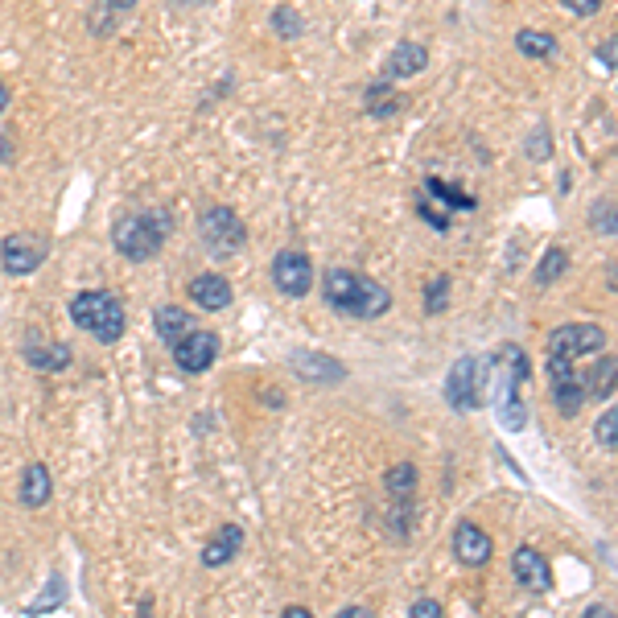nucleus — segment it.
<instances>
[{"mask_svg":"<svg viewBox=\"0 0 618 618\" xmlns=\"http://www.w3.org/2000/svg\"><path fill=\"white\" fill-rule=\"evenodd\" d=\"M322 297L334 314H347V318H384L392 309V289L363 277L355 268H326Z\"/></svg>","mask_w":618,"mask_h":618,"instance_id":"obj_1","label":"nucleus"},{"mask_svg":"<svg viewBox=\"0 0 618 618\" xmlns=\"http://www.w3.org/2000/svg\"><path fill=\"white\" fill-rule=\"evenodd\" d=\"M169 235H174V211H165V206H149V211H128L116 219L112 227V244L124 260L132 264H145V260H157L161 248L169 244Z\"/></svg>","mask_w":618,"mask_h":618,"instance_id":"obj_2","label":"nucleus"},{"mask_svg":"<svg viewBox=\"0 0 618 618\" xmlns=\"http://www.w3.org/2000/svg\"><path fill=\"white\" fill-rule=\"evenodd\" d=\"M66 314L71 322L87 334H95L99 342H120L124 338V305L116 293H103V289H87V293H75V301L66 305Z\"/></svg>","mask_w":618,"mask_h":618,"instance_id":"obj_3","label":"nucleus"},{"mask_svg":"<svg viewBox=\"0 0 618 618\" xmlns=\"http://www.w3.org/2000/svg\"><path fill=\"white\" fill-rule=\"evenodd\" d=\"M487 396V359L462 355L445 375V404L454 412H474Z\"/></svg>","mask_w":618,"mask_h":618,"instance_id":"obj_4","label":"nucleus"},{"mask_svg":"<svg viewBox=\"0 0 618 618\" xmlns=\"http://www.w3.org/2000/svg\"><path fill=\"white\" fill-rule=\"evenodd\" d=\"M606 330L594 326V322H569V326H557L553 334H548V351L544 359H561V363H577L586 355H602L606 347Z\"/></svg>","mask_w":618,"mask_h":618,"instance_id":"obj_5","label":"nucleus"},{"mask_svg":"<svg viewBox=\"0 0 618 618\" xmlns=\"http://www.w3.org/2000/svg\"><path fill=\"white\" fill-rule=\"evenodd\" d=\"M198 235L215 252H239L248 244V227L231 206H206V211H198Z\"/></svg>","mask_w":618,"mask_h":618,"instance_id":"obj_6","label":"nucleus"},{"mask_svg":"<svg viewBox=\"0 0 618 618\" xmlns=\"http://www.w3.org/2000/svg\"><path fill=\"white\" fill-rule=\"evenodd\" d=\"M318 272H314V260H309L301 248H281L272 256V285H277L285 297H305L314 289Z\"/></svg>","mask_w":618,"mask_h":618,"instance_id":"obj_7","label":"nucleus"},{"mask_svg":"<svg viewBox=\"0 0 618 618\" xmlns=\"http://www.w3.org/2000/svg\"><path fill=\"white\" fill-rule=\"evenodd\" d=\"M50 248H46V239L38 235H9L5 244H0V264H5L9 277H29V272H38L46 264Z\"/></svg>","mask_w":618,"mask_h":618,"instance_id":"obj_8","label":"nucleus"},{"mask_svg":"<svg viewBox=\"0 0 618 618\" xmlns=\"http://www.w3.org/2000/svg\"><path fill=\"white\" fill-rule=\"evenodd\" d=\"M215 359H219V334L211 330H190L182 342H174V363L186 375H202Z\"/></svg>","mask_w":618,"mask_h":618,"instance_id":"obj_9","label":"nucleus"},{"mask_svg":"<svg viewBox=\"0 0 618 618\" xmlns=\"http://www.w3.org/2000/svg\"><path fill=\"white\" fill-rule=\"evenodd\" d=\"M511 573L520 581L524 590H536V594H548L553 590V569H548V557L532 544H520L511 557Z\"/></svg>","mask_w":618,"mask_h":618,"instance_id":"obj_10","label":"nucleus"},{"mask_svg":"<svg viewBox=\"0 0 618 618\" xmlns=\"http://www.w3.org/2000/svg\"><path fill=\"white\" fill-rule=\"evenodd\" d=\"M186 293H190V301L198 305V309H211V314H219V309H231V281L223 277V272H198V277H190V285H186Z\"/></svg>","mask_w":618,"mask_h":618,"instance_id":"obj_11","label":"nucleus"},{"mask_svg":"<svg viewBox=\"0 0 618 618\" xmlns=\"http://www.w3.org/2000/svg\"><path fill=\"white\" fill-rule=\"evenodd\" d=\"M425 66H429V50H425L421 42H400V46L388 54V62H384V75H380V83L396 87L400 79L421 75Z\"/></svg>","mask_w":618,"mask_h":618,"instance_id":"obj_12","label":"nucleus"},{"mask_svg":"<svg viewBox=\"0 0 618 618\" xmlns=\"http://www.w3.org/2000/svg\"><path fill=\"white\" fill-rule=\"evenodd\" d=\"M491 553H495V544H491V536L478 528V524H458L454 528V557L462 561V565H470V569H483L487 561H491Z\"/></svg>","mask_w":618,"mask_h":618,"instance_id":"obj_13","label":"nucleus"},{"mask_svg":"<svg viewBox=\"0 0 618 618\" xmlns=\"http://www.w3.org/2000/svg\"><path fill=\"white\" fill-rule=\"evenodd\" d=\"M239 548H244V528L239 524H223L211 540H206V548H202V565L206 569H219V565H227Z\"/></svg>","mask_w":618,"mask_h":618,"instance_id":"obj_14","label":"nucleus"},{"mask_svg":"<svg viewBox=\"0 0 618 618\" xmlns=\"http://www.w3.org/2000/svg\"><path fill=\"white\" fill-rule=\"evenodd\" d=\"M289 363H293V371H301V380H314V384H338L342 375H347V367L318 355V351H297Z\"/></svg>","mask_w":618,"mask_h":618,"instance_id":"obj_15","label":"nucleus"},{"mask_svg":"<svg viewBox=\"0 0 618 618\" xmlns=\"http://www.w3.org/2000/svg\"><path fill=\"white\" fill-rule=\"evenodd\" d=\"M75 359L71 342H25V363L38 371H66Z\"/></svg>","mask_w":618,"mask_h":618,"instance_id":"obj_16","label":"nucleus"},{"mask_svg":"<svg viewBox=\"0 0 618 618\" xmlns=\"http://www.w3.org/2000/svg\"><path fill=\"white\" fill-rule=\"evenodd\" d=\"M548 384H553V400H557V408L565 412V417H577L581 404H586V380H581V371L573 367V371L557 375V380H548Z\"/></svg>","mask_w":618,"mask_h":618,"instance_id":"obj_17","label":"nucleus"},{"mask_svg":"<svg viewBox=\"0 0 618 618\" xmlns=\"http://www.w3.org/2000/svg\"><path fill=\"white\" fill-rule=\"evenodd\" d=\"M153 326H157V334H161V342H182L194 326H190V309H182V305H157V314H153Z\"/></svg>","mask_w":618,"mask_h":618,"instance_id":"obj_18","label":"nucleus"},{"mask_svg":"<svg viewBox=\"0 0 618 618\" xmlns=\"http://www.w3.org/2000/svg\"><path fill=\"white\" fill-rule=\"evenodd\" d=\"M54 495V483H50V470L46 466H29L21 474V503L25 507H46Z\"/></svg>","mask_w":618,"mask_h":618,"instance_id":"obj_19","label":"nucleus"},{"mask_svg":"<svg viewBox=\"0 0 618 618\" xmlns=\"http://www.w3.org/2000/svg\"><path fill=\"white\" fill-rule=\"evenodd\" d=\"M581 380H586V400H610L614 396V355L606 351Z\"/></svg>","mask_w":618,"mask_h":618,"instance_id":"obj_20","label":"nucleus"},{"mask_svg":"<svg viewBox=\"0 0 618 618\" xmlns=\"http://www.w3.org/2000/svg\"><path fill=\"white\" fill-rule=\"evenodd\" d=\"M515 50H520L524 58L548 62V58L557 54V38L548 29H520V33H515Z\"/></svg>","mask_w":618,"mask_h":618,"instance_id":"obj_21","label":"nucleus"},{"mask_svg":"<svg viewBox=\"0 0 618 618\" xmlns=\"http://www.w3.org/2000/svg\"><path fill=\"white\" fill-rule=\"evenodd\" d=\"M367 112L371 116H380V120H388V116H396L400 108H404V99L396 95V87H388V83H380V79H375L371 87H367Z\"/></svg>","mask_w":618,"mask_h":618,"instance_id":"obj_22","label":"nucleus"},{"mask_svg":"<svg viewBox=\"0 0 618 618\" xmlns=\"http://www.w3.org/2000/svg\"><path fill=\"white\" fill-rule=\"evenodd\" d=\"M565 272H569V252L553 244V248L540 256V264H536V285H557Z\"/></svg>","mask_w":618,"mask_h":618,"instance_id":"obj_23","label":"nucleus"},{"mask_svg":"<svg viewBox=\"0 0 618 618\" xmlns=\"http://www.w3.org/2000/svg\"><path fill=\"white\" fill-rule=\"evenodd\" d=\"M384 487L392 499H412V491H417V466H392L388 478H384Z\"/></svg>","mask_w":618,"mask_h":618,"instance_id":"obj_24","label":"nucleus"},{"mask_svg":"<svg viewBox=\"0 0 618 618\" xmlns=\"http://www.w3.org/2000/svg\"><path fill=\"white\" fill-rule=\"evenodd\" d=\"M425 190H429L433 198H441L445 206H450V211H474V198H470V194H462V190H454V186H445L441 178H429V182H425Z\"/></svg>","mask_w":618,"mask_h":618,"instance_id":"obj_25","label":"nucleus"},{"mask_svg":"<svg viewBox=\"0 0 618 618\" xmlns=\"http://www.w3.org/2000/svg\"><path fill=\"white\" fill-rule=\"evenodd\" d=\"M272 29H277L281 38H297V33H305V21H301L289 5H281L277 13H272Z\"/></svg>","mask_w":618,"mask_h":618,"instance_id":"obj_26","label":"nucleus"},{"mask_svg":"<svg viewBox=\"0 0 618 618\" xmlns=\"http://www.w3.org/2000/svg\"><path fill=\"white\" fill-rule=\"evenodd\" d=\"M590 227H594V231H606V235L618 231V223H614V202H610V198L590 206Z\"/></svg>","mask_w":618,"mask_h":618,"instance_id":"obj_27","label":"nucleus"},{"mask_svg":"<svg viewBox=\"0 0 618 618\" xmlns=\"http://www.w3.org/2000/svg\"><path fill=\"white\" fill-rule=\"evenodd\" d=\"M445 297H450V277L429 281V289H425V314H441V309H445Z\"/></svg>","mask_w":618,"mask_h":618,"instance_id":"obj_28","label":"nucleus"},{"mask_svg":"<svg viewBox=\"0 0 618 618\" xmlns=\"http://www.w3.org/2000/svg\"><path fill=\"white\" fill-rule=\"evenodd\" d=\"M594 437H598V445H602V450H614V437H618V412L614 408H606L602 412V421H598V429H594Z\"/></svg>","mask_w":618,"mask_h":618,"instance_id":"obj_29","label":"nucleus"},{"mask_svg":"<svg viewBox=\"0 0 618 618\" xmlns=\"http://www.w3.org/2000/svg\"><path fill=\"white\" fill-rule=\"evenodd\" d=\"M528 157L532 161H548V157H553V145H548V128L544 124H540V132L528 136Z\"/></svg>","mask_w":618,"mask_h":618,"instance_id":"obj_30","label":"nucleus"},{"mask_svg":"<svg viewBox=\"0 0 618 618\" xmlns=\"http://www.w3.org/2000/svg\"><path fill=\"white\" fill-rule=\"evenodd\" d=\"M561 5H565L573 17H598V13H602V0H561Z\"/></svg>","mask_w":618,"mask_h":618,"instance_id":"obj_31","label":"nucleus"},{"mask_svg":"<svg viewBox=\"0 0 618 618\" xmlns=\"http://www.w3.org/2000/svg\"><path fill=\"white\" fill-rule=\"evenodd\" d=\"M408 618H441V602H437V598L412 602V614H408Z\"/></svg>","mask_w":618,"mask_h":618,"instance_id":"obj_32","label":"nucleus"},{"mask_svg":"<svg viewBox=\"0 0 618 618\" xmlns=\"http://www.w3.org/2000/svg\"><path fill=\"white\" fill-rule=\"evenodd\" d=\"M581 618H614V606L610 602H594V606L581 610Z\"/></svg>","mask_w":618,"mask_h":618,"instance_id":"obj_33","label":"nucleus"},{"mask_svg":"<svg viewBox=\"0 0 618 618\" xmlns=\"http://www.w3.org/2000/svg\"><path fill=\"white\" fill-rule=\"evenodd\" d=\"M598 62H606V71L614 75V38H606V42L598 46Z\"/></svg>","mask_w":618,"mask_h":618,"instance_id":"obj_34","label":"nucleus"},{"mask_svg":"<svg viewBox=\"0 0 618 618\" xmlns=\"http://www.w3.org/2000/svg\"><path fill=\"white\" fill-rule=\"evenodd\" d=\"M334 618H371V610L367 606H347V610H338Z\"/></svg>","mask_w":618,"mask_h":618,"instance_id":"obj_35","label":"nucleus"},{"mask_svg":"<svg viewBox=\"0 0 618 618\" xmlns=\"http://www.w3.org/2000/svg\"><path fill=\"white\" fill-rule=\"evenodd\" d=\"M108 9H116V13H128V9H136V0H103Z\"/></svg>","mask_w":618,"mask_h":618,"instance_id":"obj_36","label":"nucleus"},{"mask_svg":"<svg viewBox=\"0 0 618 618\" xmlns=\"http://www.w3.org/2000/svg\"><path fill=\"white\" fill-rule=\"evenodd\" d=\"M281 618H314V614H309V610H305V606H289V610H285V614H281Z\"/></svg>","mask_w":618,"mask_h":618,"instance_id":"obj_37","label":"nucleus"},{"mask_svg":"<svg viewBox=\"0 0 618 618\" xmlns=\"http://www.w3.org/2000/svg\"><path fill=\"white\" fill-rule=\"evenodd\" d=\"M9 108V87H5V79H0V112Z\"/></svg>","mask_w":618,"mask_h":618,"instance_id":"obj_38","label":"nucleus"},{"mask_svg":"<svg viewBox=\"0 0 618 618\" xmlns=\"http://www.w3.org/2000/svg\"><path fill=\"white\" fill-rule=\"evenodd\" d=\"M178 9H198V5H206V0H174Z\"/></svg>","mask_w":618,"mask_h":618,"instance_id":"obj_39","label":"nucleus"}]
</instances>
